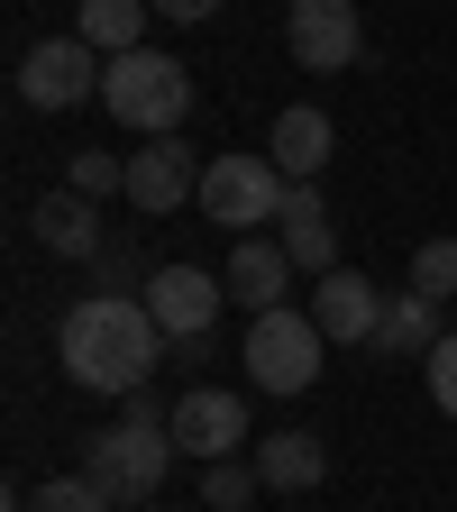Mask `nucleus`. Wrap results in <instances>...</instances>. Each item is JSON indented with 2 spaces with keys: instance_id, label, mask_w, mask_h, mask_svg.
<instances>
[{
  "instance_id": "nucleus-6",
  "label": "nucleus",
  "mask_w": 457,
  "mask_h": 512,
  "mask_svg": "<svg viewBox=\"0 0 457 512\" xmlns=\"http://www.w3.org/2000/svg\"><path fill=\"white\" fill-rule=\"evenodd\" d=\"M101 74H110V55L92 37H46L19 64V101L28 110H83V101H101Z\"/></svg>"
},
{
  "instance_id": "nucleus-11",
  "label": "nucleus",
  "mask_w": 457,
  "mask_h": 512,
  "mask_svg": "<svg viewBox=\"0 0 457 512\" xmlns=\"http://www.w3.org/2000/svg\"><path fill=\"white\" fill-rule=\"evenodd\" d=\"M192 192H202V165H192L183 138H147V147H128V202H138L147 220L183 211Z\"/></svg>"
},
{
  "instance_id": "nucleus-23",
  "label": "nucleus",
  "mask_w": 457,
  "mask_h": 512,
  "mask_svg": "<svg viewBox=\"0 0 457 512\" xmlns=\"http://www.w3.org/2000/svg\"><path fill=\"white\" fill-rule=\"evenodd\" d=\"M64 183H74L83 202H110V192H128V156H101V147H83Z\"/></svg>"
},
{
  "instance_id": "nucleus-18",
  "label": "nucleus",
  "mask_w": 457,
  "mask_h": 512,
  "mask_svg": "<svg viewBox=\"0 0 457 512\" xmlns=\"http://www.w3.org/2000/svg\"><path fill=\"white\" fill-rule=\"evenodd\" d=\"M147 19H156V0H83L74 37H92L101 55H138L147 46Z\"/></svg>"
},
{
  "instance_id": "nucleus-7",
  "label": "nucleus",
  "mask_w": 457,
  "mask_h": 512,
  "mask_svg": "<svg viewBox=\"0 0 457 512\" xmlns=\"http://www.w3.org/2000/svg\"><path fill=\"white\" fill-rule=\"evenodd\" d=\"M284 46L302 74H348V64L366 55V19L357 0H293L284 10Z\"/></svg>"
},
{
  "instance_id": "nucleus-1",
  "label": "nucleus",
  "mask_w": 457,
  "mask_h": 512,
  "mask_svg": "<svg viewBox=\"0 0 457 512\" xmlns=\"http://www.w3.org/2000/svg\"><path fill=\"white\" fill-rule=\"evenodd\" d=\"M55 357H64V375H74L83 394H119L128 403L156 375L165 330H156V311L138 293H83L74 311H64V330H55Z\"/></svg>"
},
{
  "instance_id": "nucleus-12",
  "label": "nucleus",
  "mask_w": 457,
  "mask_h": 512,
  "mask_svg": "<svg viewBox=\"0 0 457 512\" xmlns=\"http://www.w3.org/2000/svg\"><path fill=\"white\" fill-rule=\"evenodd\" d=\"M293 256H284V238H238L229 247V266H220V284H229V302H247V311H284L293 302Z\"/></svg>"
},
{
  "instance_id": "nucleus-15",
  "label": "nucleus",
  "mask_w": 457,
  "mask_h": 512,
  "mask_svg": "<svg viewBox=\"0 0 457 512\" xmlns=\"http://www.w3.org/2000/svg\"><path fill=\"white\" fill-rule=\"evenodd\" d=\"M275 220H284V256H293L302 275H330V266H339V229H330V202H320V183H293Z\"/></svg>"
},
{
  "instance_id": "nucleus-3",
  "label": "nucleus",
  "mask_w": 457,
  "mask_h": 512,
  "mask_svg": "<svg viewBox=\"0 0 457 512\" xmlns=\"http://www.w3.org/2000/svg\"><path fill=\"white\" fill-rule=\"evenodd\" d=\"M165 467H174V430H165V421H119V430H92V439H83V476H92L119 512L156 503Z\"/></svg>"
},
{
  "instance_id": "nucleus-8",
  "label": "nucleus",
  "mask_w": 457,
  "mask_h": 512,
  "mask_svg": "<svg viewBox=\"0 0 457 512\" xmlns=\"http://www.w3.org/2000/svg\"><path fill=\"white\" fill-rule=\"evenodd\" d=\"M138 302L156 311V330H165V339L202 348V339H211V320H220V302H229V284H220V275H202V266H156Z\"/></svg>"
},
{
  "instance_id": "nucleus-17",
  "label": "nucleus",
  "mask_w": 457,
  "mask_h": 512,
  "mask_svg": "<svg viewBox=\"0 0 457 512\" xmlns=\"http://www.w3.org/2000/svg\"><path fill=\"white\" fill-rule=\"evenodd\" d=\"M448 330H439V302L430 293H394L384 302V330H375V348L366 357H430Z\"/></svg>"
},
{
  "instance_id": "nucleus-24",
  "label": "nucleus",
  "mask_w": 457,
  "mask_h": 512,
  "mask_svg": "<svg viewBox=\"0 0 457 512\" xmlns=\"http://www.w3.org/2000/svg\"><path fill=\"white\" fill-rule=\"evenodd\" d=\"M430 403H439V412L457 421V330H448V339L430 348Z\"/></svg>"
},
{
  "instance_id": "nucleus-4",
  "label": "nucleus",
  "mask_w": 457,
  "mask_h": 512,
  "mask_svg": "<svg viewBox=\"0 0 457 512\" xmlns=\"http://www.w3.org/2000/svg\"><path fill=\"white\" fill-rule=\"evenodd\" d=\"M320 348H330V339H320V320L311 311H256L247 320V384H256V394H311V375H320Z\"/></svg>"
},
{
  "instance_id": "nucleus-10",
  "label": "nucleus",
  "mask_w": 457,
  "mask_h": 512,
  "mask_svg": "<svg viewBox=\"0 0 457 512\" xmlns=\"http://www.w3.org/2000/svg\"><path fill=\"white\" fill-rule=\"evenodd\" d=\"M384 302H394V293H375L357 266H330V275L311 284V320H320V339H330V348H375Z\"/></svg>"
},
{
  "instance_id": "nucleus-22",
  "label": "nucleus",
  "mask_w": 457,
  "mask_h": 512,
  "mask_svg": "<svg viewBox=\"0 0 457 512\" xmlns=\"http://www.w3.org/2000/svg\"><path fill=\"white\" fill-rule=\"evenodd\" d=\"M147 275H156V266H147V256H138V247H128V238H110V247L92 256V293H128V284H138V293H147Z\"/></svg>"
},
{
  "instance_id": "nucleus-5",
  "label": "nucleus",
  "mask_w": 457,
  "mask_h": 512,
  "mask_svg": "<svg viewBox=\"0 0 457 512\" xmlns=\"http://www.w3.org/2000/svg\"><path fill=\"white\" fill-rule=\"evenodd\" d=\"M284 174H275V156H211L202 165V220H220L229 238H256V229H266L275 211H284Z\"/></svg>"
},
{
  "instance_id": "nucleus-26",
  "label": "nucleus",
  "mask_w": 457,
  "mask_h": 512,
  "mask_svg": "<svg viewBox=\"0 0 457 512\" xmlns=\"http://www.w3.org/2000/svg\"><path fill=\"white\" fill-rule=\"evenodd\" d=\"M138 512H147V503H138Z\"/></svg>"
},
{
  "instance_id": "nucleus-16",
  "label": "nucleus",
  "mask_w": 457,
  "mask_h": 512,
  "mask_svg": "<svg viewBox=\"0 0 457 512\" xmlns=\"http://www.w3.org/2000/svg\"><path fill=\"white\" fill-rule=\"evenodd\" d=\"M256 476H266V494H311L330 476V448H320V430H275L256 439Z\"/></svg>"
},
{
  "instance_id": "nucleus-25",
  "label": "nucleus",
  "mask_w": 457,
  "mask_h": 512,
  "mask_svg": "<svg viewBox=\"0 0 457 512\" xmlns=\"http://www.w3.org/2000/svg\"><path fill=\"white\" fill-rule=\"evenodd\" d=\"M156 10H165V19H183V28H202V19H220V10H229V0H156Z\"/></svg>"
},
{
  "instance_id": "nucleus-9",
  "label": "nucleus",
  "mask_w": 457,
  "mask_h": 512,
  "mask_svg": "<svg viewBox=\"0 0 457 512\" xmlns=\"http://www.w3.org/2000/svg\"><path fill=\"white\" fill-rule=\"evenodd\" d=\"M174 448L183 458H202V467H220V458H238L247 448V403L238 394H220V384H192V394L174 403Z\"/></svg>"
},
{
  "instance_id": "nucleus-21",
  "label": "nucleus",
  "mask_w": 457,
  "mask_h": 512,
  "mask_svg": "<svg viewBox=\"0 0 457 512\" xmlns=\"http://www.w3.org/2000/svg\"><path fill=\"white\" fill-rule=\"evenodd\" d=\"M256 494H266V476H256V467H238V458L202 467V503H211V512H247Z\"/></svg>"
},
{
  "instance_id": "nucleus-2",
  "label": "nucleus",
  "mask_w": 457,
  "mask_h": 512,
  "mask_svg": "<svg viewBox=\"0 0 457 512\" xmlns=\"http://www.w3.org/2000/svg\"><path fill=\"white\" fill-rule=\"evenodd\" d=\"M101 110H110L119 128H138V138H174L183 110H192V74H183L165 46L110 55V74H101Z\"/></svg>"
},
{
  "instance_id": "nucleus-13",
  "label": "nucleus",
  "mask_w": 457,
  "mask_h": 512,
  "mask_svg": "<svg viewBox=\"0 0 457 512\" xmlns=\"http://www.w3.org/2000/svg\"><path fill=\"white\" fill-rule=\"evenodd\" d=\"M28 229H37V247H55V256H74V266H92V256L110 247V220L83 202V192L74 183H64V192H46V202L28 211Z\"/></svg>"
},
{
  "instance_id": "nucleus-14",
  "label": "nucleus",
  "mask_w": 457,
  "mask_h": 512,
  "mask_svg": "<svg viewBox=\"0 0 457 512\" xmlns=\"http://www.w3.org/2000/svg\"><path fill=\"white\" fill-rule=\"evenodd\" d=\"M275 174L284 183H320V165L339 156V128H330V110H311V101H293V110H275Z\"/></svg>"
},
{
  "instance_id": "nucleus-19",
  "label": "nucleus",
  "mask_w": 457,
  "mask_h": 512,
  "mask_svg": "<svg viewBox=\"0 0 457 512\" xmlns=\"http://www.w3.org/2000/svg\"><path fill=\"white\" fill-rule=\"evenodd\" d=\"M19 512H119L92 476H46V485H28L19 494Z\"/></svg>"
},
{
  "instance_id": "nucleus-20",
  "label": "nucleus",
  "mask_w": 457,
  "mask_h": 512,
  "mask_svg": "<svg viewBox=\"0 0 457 512\" xmlns=\"http://www.w3.org/2000/svg\"><path fill=\"white\" fill-rule=\"evenodd\" d=\"M412 293L457 302V238H421V247H412Z\"/></svg>"
}]
</instances>
